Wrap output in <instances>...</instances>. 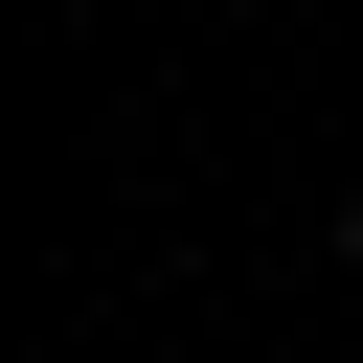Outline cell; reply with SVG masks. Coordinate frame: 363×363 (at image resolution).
<instances>
[{
  "mask_svg": "<svg viewBox=\"0 0 363 363\" xmlns=\"http://www.w3.org/2000/svg\"><path fill=\"white\" fill-rule=\"evenodd\" d=\"M340 272H363V182H340Z\"/></svg>",
  "mask_w": 363,
  "mask_h": 363,
  "instance_id": "obj_1",
  "label": "cell"
}]
</instances>
